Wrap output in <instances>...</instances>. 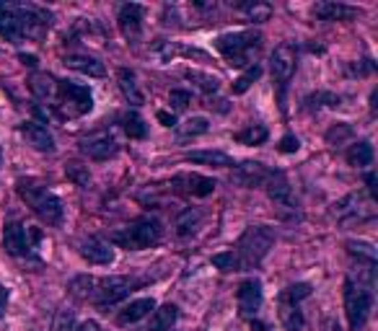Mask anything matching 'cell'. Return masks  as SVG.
Here are the masks:
<instances>
[{
	"mask_svg": "<svg viewBox=\"0 0 378 331\" xmlns=\"http://www.w3.org/2000/svg\"><path fill=\"white\" fill-rule=\"evenodd\" d=\"M164 238V225L155 217H138L127 228L112 233V243L127 248V251H142V248L155 246Z\"/></svg>",
	"mask_w": 378,
	"mask_h": 331,
	"instance_id": "1",
	"label": "cell"
},
{
	"mask_svg": "<svg viewBox=\"0 0 378 331\" xmlns=\"http://www.w3.org/2000/svg\"><path fill=\"white\" fill-rule=\"evenodd\" d=\"M18 197L34 210V215H39L47 225H60L62 223V202L58 194H52L49 189L39 187L34 181H18L16 184Z\"/></svg>",
	"mask_w": 378,
	"mask_h": 331,
	"instance_id": "2",
	"label": "cell"
},
{
	"mask_svg": "<svg viewBox=\"0 0 378 331\" xmlns=\"http://www.w3.org/2000/svg\"><path fill=\"white\" fill-rule=\"evenodd\" d=\"M272 243H275V233L267 225H251L244 230V236L238 238L236 243V254L238 261H241V269H251L257 267L267 254H270Z\"/></svg>",
	"mask_w": 378,
	"mask_h": 331,
	"instance_id": "3",
	"label": "cell"
},
{
	"mask_svg": "<svg viewBox=\"0 0 378 331\" xmlns=\"http://www.w3.org/2000/svg\"><path fill=\"white\" fill-rule=\"evenodd\" d=\"M262 44V36L254 31H234L215 39V47L231 65H247L251 59V52Z\"/></svg>",
	"mask_w": 378,
	"mask_h": 331,
	"instance_id": "4",
	"label": "cell"
},
{
	"mask_svg": "<svg viewBox=\"0 0 378 331\" xmlns=\"http://www.w3.org/2000/svg\"><path fill=\"white\" fill-rule=\"evenodd\" d=\"M370 308H373V295H370V290L355 284L353 280H347V282H344V313H347L350 329L357 331L366 326L368 316H370Z\"/></svg>",
	"mask_w": 378,
	"mask_h": 331,
	"instance_id": "5",
	"label": "cell"
},
{
	"mask_svg": "<svg viewBox=\"0 0 378 331\" xmlns=\"http://www.w3.org/2000/svg\"><path fill=\"white\" fill-rule=\"evenodd\" d=\"M58 107L65 117H81L86 111H91L94 107V96L86 85H78V83L71 81H58Z\"/></svg>",
	"mask_w": 378,
	"mask_h": 331,
	"instance_id": "6",
	"label": "cell"
},
{
	"mask_svg": "<svg viewBox=\"0 0 378 331\" xmlns=\"http://www.w3.org/2000/svg\"><path fill=\"white\" fill-rule=\"evenodd\" d=\"M132 293V280L130 277H96L94 287V303L99 308H109L119 303L122 297H127Z\"/></svg>",
	"mask_w": 378,
	"mask_h": 331,
	"instance_id": "7",
	"label": "cell"
},
{
	"mask_svg": "<svg viewBox=\"0 0 378 331\" xmlns=\"http://www.w3.org/2000/svg\"><path fill=\"white\" fill-rule=\"evenodd\" d=\"M296 62H298V49L293 44H280V47H275V52L270 55V72L275 83L280 85L285 91V85L288 81L293 78V72H296Z\"/></svg>",
	"mask_w": 378,
	"mask_h": 331,
	"instance_id": "8",
	"label": "cell"
},
{
	"mask_svg": "<svg viewBox=\"0 0 378 331\" xmlns=\"http://www.w3.org/2000/svg\"><path fill=\"white\" fill-rule=\"evenodd\" d=\"M0 36H5L8 42L26 39L24 16L18 3H0Z\"/></svg>",
	"mask_w": 378,
	"mask_h": 331,
	"instance_id": "9",
	"label": "cell"
},
{
	"mask_svg": "<svg viewBox=\"0 0 378 331\" xmlns=\"http://www.w3.org/2000/svg\"><path fill=\"white\" fill-rule=\"evenodd\" d=\"M81 150L91 161H109V158L117 155L119 145L109 132H94V135H88V137L81 140Z\"/></svg>",
	"mask_w": 378,
	"mask_h": 331,
	"instance_id": "10",
	"label": "cell"
},
{
	"mask_svg": "<svg viewBox=\"0 0 378 331\" xmlns=\"http://www.w3.org/2000/svg\"><path fill=\"white\" fill-rule=\"evenodd\" d=\"M331 213L337 220H368V217H373V210H370V204H366L363 194H347L344 200L334 204Z\"/></svg>",
	"mask_w": 378,
	"mask_h": 331,
	"instance_id": "11",
	"label": "cell"
},
{
	"mask_svg": "<svg viewBox=\"0 0 378 331\" xmlns=\"http://www.w3.org/2000/svg\"><path fill=\"white\" fill-rule=\"evenodd\" d=\"M236 300H238V310H241L244 316H254V313L262 308V300H264L260 280L251 277V280H244V282L238 284Z\"/></svg>",
	"mask_w": 378,
	"mask_h": 331,
	"instance_id": "12",
	"label": "cell"
},
{
	"mask_svg": "<svg viewBox=\"0 0 378 331\" xmlns=\"http://www.w3.org/2000/svg\"><path fill=\"white\" fill-rule=\"evenodd\" d=\"M270 168L267 166L257 163V161H247V163H241L234 168V174H231V181H236L241 187H247V189H254V187H262L267 178H270Z\"/></svg>",
	"mask_w": 378,
	"mask_h": 331,
	"instance_id": "13",
	"label": "cell"
},
{
	"mask_svg": "<svg viewBox=\"0 0 378 331\" xmlns=\"http://www.w3.org/2000/svg\"><path fill=\"white\" fill-rule=\"evenodd\" d=\"M3 248L5 254L11 256H26L32 251V243H29V230H26L21 223H8L5 230H3Z\"/></svg>",
	"mask_w": 378,
	"mask_h": 331,
	"instance_id": "14",
	"label": "cell"
},
{
	"mask_svg": "<svg viewBox=\"0 0 378 331\" xmlns=\"http://www.w3.org/2000/svg\"><path fill=\"white\" fill-rule=\"evenodd\" d=\"M117 24L125 39H138L142 31V5H138V3H125L117 13Z\"/></svg>",
	"mask_w": 378,
	"mask_h": 331,
	"instance_id": "15",
	"label": "cell"
},
{
	"mask_svg": "<svg viewBox=\"0 0 378 331\" xmlns=\"http://www.w3.org/2000/svg\"><path fill=\"white\" fill-rule=\"evenodd\" d=\"M81 256L88 264H99V267H107V264H112L114 261V248L109 246L107 241H101V238H86L81 243Z\"/></svg>",
	"mask_w": 378,
	"mask_h": 331,
	"instance_id": "16",
	"label": "cell"
},
{
	"mask_svg": "<svg viewBox=\"0 0 378 331\" xmlns=\"http://www.w3.org/2000/svg\"><path fill=\"white\" fill-rule=\"evenodd\" d=\"M18 130H21L24 140L29 142L34 150H42V153H52V150H55V137L49 135V130L45 124H39V122H24Z\"/></svg>",
	"mask_w": 378,
	"mask_h": 331,
	"instance_id": "17",
	"label": "cell"
},
{
	"mask_svg": "<svg viewBox=\"0 0 378 331\" xmlns=\"http://www.w3.org/2000/svg\"><path fill=\"white\" fill-rule=\"evenodd\" d=\"M264 184H267V194H270L272 202H277V204H283V207L296 210V202H293V189H290V184H288L285 174H280V171H272L270 178H267Z\"/></svg>",
	"mask_w": 378,
	"mask_h": 331,
	"instance_id": "18",
	"label": "cell"
},
{
	"mask_svg": "<svg viewBox=\"0 0 378 331\" xmlns=\"http://www.w3.org/2000/svg\"><path fill=\"white\" fill-rule=\"evenodd\" d=\"M174 187H179V189L192 194V197H207V194H213L218 184L213 178L200 176V174H184V176L174 178Z\"/></svg>",
	"mask_w": 378,
	"mask_h": 331,
	"instance_id": "19",
	"label": "cell"
},
{
	"mask_svg": "<svg viewBox=\"0 0 378 331\" xmlns=\"http://www.w3.org/2000/svg\"><path fill=\"white\" fill-rule=\"evenodd\" d=\"M311 11H314V16L321 18V21H347V18L357 16V8L344 5V3H331V0H321V3H316Z\"/></svg>",
	"mask_w": 378,
	"mask_h": 331,
	"instance_id": "20",
	"label": "cell"
},
{
	"mask_svg": "<svg viewBox=\"0 0 378 331\" xmlns=\"http://www.w3.org/2000/svg\"><path fill=\"white\" fill-rule=\"evenodd\" d=\"M151 310H155V300H153V297H138V300H132L130 306L122 308V313L117 316V323H119V326L138 323V321H142L145 316H151Z\"/></svg>",
	"mask_w": 378,
	"mask_h": 331,
	"instance_id": "21",
	"label": "cell"
},
{
	"mask_svg": "<svg viewBox=\"0 0 378 331\" xmlns=\"http://www.w3.org/2000/svg\"><path fill=\"white\" fill-rule=\"evenodd\" d=\"M62 62H65L71 70L83 72V75H91V78H101V75L107 72L104 62H99L96 57H88V55H68Z\"/></svg>",
	"mask_w": 378,
	"mask_h": 331,
	"instance_id": "22",
	"label": "cell"
},
{
	"mask_svg": "<svg viewBox=\"0 0 378 331\" xmlns=\"http://www.w3.org/2000/svg\"><path fill=\"white\" fill-rule=\"evenodd\" d=\"M117 78H119V91H122V96L130 101L132 107H142V104H145V96H142L140 85H138L135 72L127 70V68H122V70L117 72Z\"/></svg>",
	"mask_w": 378,
	"mask_h": 331,
	"instance_id": "23",
	"label": "cell"
},
{
	"mask_svg": "<svg viewBox=\"0 0 378 331\" xmlns=\"http://www.w3.org/2000/svg\"><path fill=\"white\" fill-rule=\"evenodd\" d=\"M189 163H202V166H213V168H231L234 158L223 150H192L184 155Z\"/></svg>",
	"mask_w": 378,
	"mask_h": 331,
	"instance_id": "24",
	"label": "cell"
},
{
	"mask_svg": "<svg viewBox=\"0 0 378 331\" xmlns=\"http://www.w3.org/2000/svg\"><path fill=\"white\" fill-rule=\"evenodd\" d=\"M177 319H179V308L171 306V303H166V306H161L158 310H153L148 331H171V326L177 323Z\"/></svg>",
	"mask_w": 378,
	"mask_h": 331,
	"instance_id": "25",
	"label": "cell"
},
{
	"mask_svg": "<svg viewBox=\"0 0 378 331\" xmlns=\"http://www.w3.org/2000/svg\"><path fill=\"white\" fill-rule=\"evenodd\" d=\"M238 11L247 16L251 24H264L272 18V5L270 3H260V0H247L238 5Z\"/></svg>",
	"mask_w": 378,
	"mask_h": 331,
	"instance_id": "26",
	"label": "cell"
},
{
	"mask_svg": "<svg viewBox=\"0 0 378 331\" xmlns=\"http://www.w3.org/2000/svg\"><path fill=\"white\" fill-rule=\"evenodd\" d=\"M347 163L355 166V168H366V166L373 163V145L368 140H360L350 145L347 150Z\"/></svg>",
	"mask_w": 378,
	"mask_h": 331,
	"instance_id": "27",
	"label": "cell"
},
{
	"mask_svg": "<svg viewBox=\"0 0 378 331\" xmlns=\"http://www.w3.org/2000/svg\"><path fill=\"white\" fill-rule=\"evenodd\" d=\"M119 122H122V130H125V135H127L130 140H142V137L148 135L145 119H142L138 111H127V114H122Z\"/></svg>",
	"mask_w": 378,
	"mask_h": 331,
	"instance_id": "28",
	"label": "cell"
},
{
	"mask_svg": "<svg viewBox=\"0 0 378 331\" xmlns=\"http://www.w3.org/2000/svg\"><path fill=\"white\" fill-rule=\"evenodd\" d=\"M184 78L192 81L200 91L205 94H215L218 88H220V78L213 75V72H202V70H184Z\"/></svg>",
	"mask_w": 378,
	"mask_h": 331,
	"instance_id": "29",
	"label": "cell"
},
{
	"mask_svg": "<svg viewBox=\"0 0 378 331\" xmlns=\"http://www.w3.org/2000/svg\"><path fill=\"white\" fill-rule=\"evenodd\" d=\"M280 321H283L285 331H303L306 329V319L298 306H280Z\"/></svg>",
	"mask_w": 378,
	"mask_h": 331,
	"instance_id": "30",
	"label": "cell"
},
{
	"mask_svg": "<svg viewBox=\"0 0 378 331\" xmlns=\"http://www.w3.org/2000/svg\"><path fill=\"white\" fill-rule=\"evenodd\" d=\"M311 295V284L308 282H298V284H290L285 287L280 293V306H298L301 300H306Z\"/></svg>",
	"mask_w": 378,
	"mask_h": 331,
	"instance_id": "31",
	"label": "cell"
},
{
	"mask_svg": "<svg viewBox=\"0 0 378 331\" xmlns=\"http://www.w3.org/2000/svg\"><path fill=\"white\" fill-rule=\"evenodd\" d=\"M267 137H270V132H267L264 124H251V127H247V130H241L234 135V140L241 142V145H262Z\"/></svg>",
	"mask_w": 378,
	"mask_h": 331,
	"instance_id": "32",
	"label": "cell"
},
{
	"mask_svg": "<svg viewBox=\"0 0 378 331\" xmlns=\"http://www.w3.org/2000/svg\"><path fill=\"white\" fill-rule=\"evenodd\" d=\"M65 176L71 178L75 187H81V189L91 187V171H88V166L78 163V161H71V163L65 166Z\"/></svg>",
	"mask_w": 378,
	"mask_h": 331,
	"instance_id": "33",
	"label": "cell"
},
{
	"mask_svg": "<svg viewBox=\"0 0 378 331\" xmlns=\"http://www.w3.org/2000/svg\"><path fill=\"white\" fill-rule=\"evenodd\" d=\"M202 220V213L200 210H194V207H189L184 213L177 217V233L179 236H189V233H194L197 230V225Z\"/></svg>",
	"mask_w": 378,
	"mask_h": 331,
	"instance_id": "34",
	"label": "cell"
},
{
	"mask_svg": "<svg viewBox=\"0 0 378 331\" xmlns=\"http://www.w3.org/2000/svg\"><path fill=\"white\" fill-rule=\"evenodd\" d=\"M94 287H96V277L81 274V277H75L71 282V293L75 297H81V300H94Z\"/></svg>",
	"mask_w": 378,
	"mask_h": 331,
	"instance_id": "35",
	"label": "cell"
},
{
	"mask_svg": "<svg viewBox=\"0 0 378 331\" xmlns=\"http://www.w3.org/2000/svg\"><path fill=\"white\" fill-rule=\"evenodd\" d=\"M32 91L39 98H55V94H58V81L52 75H34L32 78Z\"/></svg>",
	"mask_w": 378,
	"mask_h": 331,
	"instance_id": "36",
	"label": "cell"
},
{
	"mask_svg": "<svg viewBox=\"0 0 378 331\" xmlns=\"http://www.w3.org/2000/svg\"><path fill=\"white\" fill-rule=\"evenodd\" d=\"M260 75H262V68H260V65H249L247 70H244L236 78V83H234V94H247L249 88H251L254 83L260 81Z\"/></svg>",
	"mask_w": 378,
	"mask_h": 331,
	"instance_id": "37",
	"label": "cell"
},
{
	"mask_svg": "<svg viewBox=\"0 0 378 331\" xmlns=\"http://www.w3.org/2000/svg\"><path fill=\"white\" fill-rule=\"evenodd\" d=\"M347 251L357 256V261L363 259L366 264H376V248L368 241H347Z\"/></svg>",
	"mask_w": 378,
	"mask_h": 331,
	"instance_id": "38",
	"label": "cell"
},
{
	"mask_svg": "<svg viewBox=\"0 0 378 331\" xmlns=\"http://www.w3.org/2000/svg\"><path fill=\"white\" fill-rule=\"evenodd\" d=\"M210 264H213V267H218L220 272H244V269H241V261H238V256L234 254V251L215 254L213 259H210Z\"/></svg>",
	"mask_w": 378,
	"mask_h": 331,
	"instance_id": "39",
	"label": "cell"
},
{
	"mask_svg": "<svg viewBox=\"0 0 378 331\" xmlns=\"http://www.w3.org/2000/svg\"><path fill=\"white\" fill-rule=\"evenodd\" d=\"M210 130V122L205 117H192L187 119L184 124H181V137H197V135H205V132Z\"/></svg>",
	"mask_w": 378,
	"mask_h": 331,
	"instance_id": "40",
	"label": "cell"
},
{
	"mask_svg": "<svg viewBox=\"0 0 378 331\" xmlns=\"http://www.w3.org/2000/svg\"><path fill=\"white\" fill-rule=\"evenodd\" d=\"M52 331H75V316L71 308H60L52 319Z\"/></svg>",
	"mask_w": 378,
	"mask_h": 331,
	"instance_id": "41",
	"label": "cell"
},
{
	"mask_svg": "<svg viewBox=\"0 0 378 331\" xmlns=\"http://www.w3.org/2000/svg\"><path fill=\"white\" fill-rule=\"evenodd\" d=\"M306 107L308 109H319V107H340V96L337 94H327V91H321V94H314L306 98Z\"/></svg>",
	"mask_w": 378,
	"mask_h": 331,
	"instance_id": "42",
	"label": "cell"
},
{
	"mask_svg": "<svg viewBox=\"0 0 378 331\" xmlns=\"http://www.w3.org/2000/svg\"><path fill=\"white\" fill-rule=\"evenodd\" d=\"M353 135V127L350 124H337V127H331L329 132H327V140L331 142V145H337V142H342L344 137H350Z\"/></svg>",
	"mask_w": 378,
	"mask_h": 331,
	"instance_id": "43",
	"label": "cell"
},
{
	"mask_svg": "<svg viewBox=\"0 0 378 331\" xmlns=\"http://www.w3.org/2000/svg\"><path fill=\"white\" fill-rule=\"evenodd\" d=\"M189 101H192V94H189V91H171V94H168V104L174 109H179V111L187 109Z\"/></svg>",
	"mask_w": 378,
	"mask_h": 331,
	"instance_id": "44",
	"label": "cell"
},
{
	"mask_svg": "<svg viewBox=\"0 0 378 331\" xmlns=\"http://www.w3.org/2000/svg\"><path fill=\"white\" fill-rule=\"evenodd\" d=\"M277 148H280V153H296L298 148H301V142H298L296 135H285Z\"/></svg>",
	"mask_w": 378,
	"mask_h": 331,
	"instance_id": "45",
	"label": "cell"
},
{
	"mask_svg": "<svg viewBox=\"0 0 378 331\" xmlns=\"http://www.w3.org/2000/svg\"><path fill=\"white\" fill-rule=\"evenodd\" d=\"M368 72H373V62L370 59H363L357 65H350V75H368Z\"/></svg>",
	"mask_w": 378,
	"mask_h": 331,
	"instance_id": "46",
	"label": "cell"
},
{
	"mask_svg": "<svg viewBox=\"0 0 378 331\" xmlns=\"http://www.w3.org/2000/svg\"><path fill=\"white\" fill-rule=\"evenodd\" d=\"M155 117H158V122H161L164 127H177V117H174V114H168V111H158Z\"/></svg>",
	"mask_w": 378,
	"mask_h": 331,
	"instance_id": "47",
	"label": "cell"
},
{
	"mask_svg": "<svg viewBox=\"0 0 378 331\" xmlns=\"http://www.w3.org/2000/svg\"><path fill=\"white\" fill-rule=\"evenodd\" d=\"M321 331H342V326H340V321L329 316V319L321 321Z\"/></svg>",
	"mask_w": 378,
	"mask_h": 331,
	"instance_id": "48",
	"label": "cell"
},
{
	"mask_svg": "<svg viewBox=\"0 0 378 331\" xmlns=\"http://www.w3.org/2000/svg\"><path fill=\"white\" fill-rule=\"evenodd\" d=\"M5 306H8V290L0 284V319H3V313H5Z\"/></svg>",
	"mask_w": 378,
	"mask_h": 331,
	"instance_id": "49",
	"label": "cell"
},
{
	"mask_svg": "<svg viewBox=\"0 0 378 331\" xmlns=\"http://www.w3.org/2000/svg\"><path fill=\"white\" fill-rule=\"evenodd\" d=\"M75 331H101V326H99L96 321H83V323Z\"/></svg>",
	"mask_w": 378,
	"mask_h": 331,
	"instance_id": "50",
	"label": "cell"
},
{
	"mask_svg": "<svg viewBox=\"0 0 378 331\" xmlns=\"http://www.w3.org/2000/svg\"><path fill=\"white\" fill-rule=\"evenodd\" d=\"M366 184H368V194H370V197H376V174H368Z\"/></svg>",
	"mask_w": 378,
	"mask_h": 331,
	"instance_id": "51",
	"label": "cell"
},
{
	"mask_svg": "<svg viewBox=\"0 0 378 331\" xmlns=\"http://www.w3.org/2000/svg\"><path fill=\"white\" fill-rule=\"evenodd\" d=\"M18 59H21L24 65H29V68H34V65H36V57H34V55H18Z\"/></svg>",
	"mask_w": 378,
	"mask_h": 331,
	"instance_id": "52",
	"label": "cell"
},
{
	"mask_svg": "<svg viewBox=\"0 0 378 331\" xmlns=\"http://www.w3.org/2000/svg\"><path fill=\"white\" fill-rule=\"evenodd\" d=\"M0 166H3V150H0Z\"/></svg>",
	"mask_w": 378,
	"mask_h": 331,
	"instance_id": "53",
	"label": "cell"
}]
</instances>
